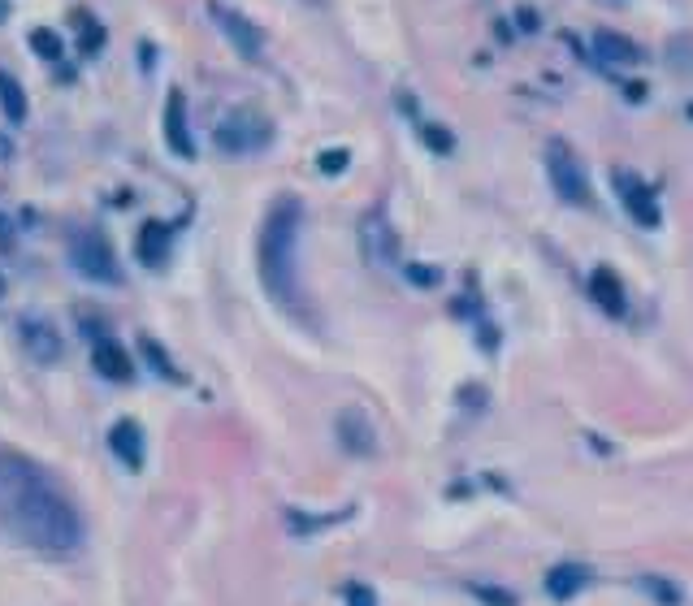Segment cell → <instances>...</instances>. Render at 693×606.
Returning a JSON list of instances; mask_svg holds the SVG:
<instances>
[{"instance_id":"2e32d148","label":"cell","mask_w":693,"mask_h":606,"mask_svg":"<svg viewBox=\"0 0 693 606\" xmlns=\"http://www.w3.org/2000/svg\"><path fill=\"white\" fill-rule=\"evenodd\" d=\"M590 295H594V303H598V308H603L607 316H624V312H629V299H624V282H620L611 269H594Z\"/></svg>"},{"instance_id":"9a60e30c","label":"cell","mask_w":693,"mask_h":606,"mask_svg":"<svg viewBox=\"0 0 693 606\" xmlns=\"http://www.w3.org/2000/svg\"><path fill=\"white\" fill-rule=\"evenodd\" d=\"M338 442H343L351 455H373L377 438H373L369 416H364V412H343V416H338Z\"/></svg>"},{"instance_id":"6da1fadb","label":"cell","mask_w":693,"mask_h":606,"mask_svg":"<svg viewBox=\"0 0 693 606\" xmlns=\"http://www.w3.org/2000/svg\"><path fill=\"white\" fill-rule=\"evenodd\" d=\"M0 529L48 555H70L83 546V520L65 490L35 459L5 446H0Z\"/></svg>"},{"instance_id":"484cf974","label":"cell","mask_w":693,"mask_h":606,"mask_svg":"<svg viewBox=\"0 0 693 606\" xmlns=\"http://www.w3.org/2000/svg\"><path fill=\"white\" fill-rule=\"evenodd\" d=\"M408 278L416 286H438V269H425V265H408Z\"/></svg>"},{"instance_id":"3957f363","label":"cell","mask_w":693,"mask_h":606,"mask_svg":"<svg viewBox=\"0 0 693 606\" xmlns=\"http://www.w3.org/2000/svg\"><path fill=\"white\" fill-rule=\"evenodd\" d=\"M213 139H217V152L252 156V152H260V148H269V143H273V122L260 109H252V104H239V109H230L217 122Z\"/></svg>"},{"instance_id":"ac0fdd59","label":"cell","mask_w":693,"mask_h":606,"mask_svg":"<svg viewBox=\"0 0 693 606\" xmlns=\"http://www.w3.org/2000/svg\"><path fill=\"white\" fill-rule=\"evenodd\" d=\"M0 109H5L9 122H22L26 117V91L18 87V78L0 70Z\"/></svg>"},{"instance_id":"ffe728a7","label":"cell","mask_w":693,"mask_h":606,"mask_svg":"<svg viewBox=\"0 0 693 606\" xmlns=\"http://www.w3.org/2000/svg\"><path fill=\"white\" fill-rule=\"evenodd\" d=\"M139 347H143V355H148V364L156 368V373H165L169 381H182V373H178V368H174V364H169V355H165L161 347H156V342H152V338H143V342H139Z\"/></svg>"},{"instance_id":"8fae6325","label":"cell","mask_w":693,"mask_h":606,"mask_svg":"<svg viewBox=\"0 0 693 606\" xmlns=\"http://www.w3.org/2000/svg\"><path fill=\"white\" fill-rule=\"evenodd\" d=\"M91 368L104 377V381H130L135 377V364H130V355L122 342H113L109 334L91 342Z\"/></svg>"},{"instance_id":"5b68a950","label":"cell","mask_w":693,"mask_h":606,"mask_svg":"<svg viewBox=\"0 0 693 606\" xmlns=\"http://www.w3.org/2000/svg\"><path fill=\"white\" fill-rule=\"evenodd\" d=\"M70 260H74V269L83 273L87 282H104V286H113V282H122V269H117V256H113V247L104 234L96 230H83L78 239L70 243Z\"/></svg>"},{"instance_id":"cb8c5ba5","label":"cell","mask_w":693,"mask_h":606,"mask_svg":"<svg viewBox=\"0 0 693 606\" xmlns=\"http://www.w3.org/2000/svg\"><path fill=\"white\" fill-rule=\"evenodd\" d=\"M347 161H351L347 152H321V161H317V165H321V174H330V178H334V174H343V169H347Z\"/></svg>"},{"instance_id":"7a4b0ae2","label":"cell","mask_w":693,"mask_h":606,"mask_svg":"<svg viewBox=\"0 0 693 606\" xmlns=\"http://www.w3.org/2000/svg\"><path fill=\"white\" fill-rule=\"evenodd\" d=\"M299 234H304V204L278 200L260 226V282L269 299L291 316L308 312L304 291H299Z\"/></svg>"},{"instance_id":"4fadbf2b","label":"cell","mask_w":693,"mask_h":606,"mask_svg":"<svg viewBox=\"0 0 693 606\" xmlns=\"http://www.w3.org/2000/svg\"><path fill=\"white\" fill-rule=\"evenodd\" d=\"M594 57L603 65H637L642 61V48L620 31H594Z\"/></svg>"},{"instance_id":"4316f807","label":"cell","mask_w":693,"mask_h":606,"mask_svg":"<svg viewBox=\"0 0 693 606\" xmlns=\"http://www.w3.org/2000/svg\"><path fill=\"white\" fill-rule=\"evenodd\" d=\"M9 18V5H5V0H0V22H5Z\"/></svg>"},{"instance_id":"30bf717a","label":"cell","mask_w":693,"mask_h":606,"mask_svg":"<svg viewBox=\"0 0 693 606\" xmlns=\"http://www.w3.org/2000/svg\"><path fill=\"white\" fill-rule=\"evenodd\" d=\"M165 143L169 152L182 156V161H191L195 156V143H191V130H187V96L174 87L165 100Z\"/></svg>"},{"instance_id":"7c38bea8","label":"cell","mask_w":693,"mask_h":606,"mask_svg":"<svg viewBox=\"0 0 693 606\" xmlns=\"http://www.w3.org/2000/svg\"><path fill=\"white\" fill-rule=\"evenodd\" d=\"M590 581H594V572L585 568V563H559V568L546 572V594H551L555 602H568V598H577Z\"/></svg>"},{"instance_id":"83f0119b","label":"cell","mask_w":693,"mask_h":606,"mask_svg":"<svg viewBox=\"0 0 693 606\" xmlns=\"http://www.w3.org/2000/svg\"><path fill=\"white\" fill-rule=\"evenodd\" d=\"M598 5H624V0H598Z\"/></svg>"},{"instance_id":"ba28073f","label":"cell","mask_w":693,"mask_h":606,"mask_svg":"<svg viewBox=\"0 0 693 606\" xmlns=\"http://www.w3.org/2000/svg\"><path fill=\"white\" fill-rule=\"evenodd\" d=\"M616 191H620V200L624 208H629V217L637 221V226H646V230H655L663 213H659V200H655V191L646 187L637 174H629V169H616Z\"/></svg>"},{"instance_id":"f546056e","label":"cell","mask_w":693,"mask_h":606,"mask_svg":"<svg viewBox=\"0 0 693 606\" xmlns=\"http://www.w3.org/2000/svg\"><path fill=\"white\" fill-rule=\"evenodd\" d=\"M312 5H317V0H312Z\"/></svg>"},{"instance_id":"44dd1931","label":"cell","mask_w":693,"mask_h":606,"mask_svg":"<svg viewBox=\"0 0 693 606\" xmlns=\"http://www.w3.org/2000/svg\"><path fill=\"white\" fill-rule=\"evenodd\" d=\"M31 48H35L44 61H61V35L44 31V26H39V31H31Z\"/></svg>"},{"instance_id":"603a6c76","label":"cell","mask_w":693,"mask_h":606,"mask_svg":"<svg viewBox=\"0 0 693 606\" xmlns=\"http://www.w3.org/2000/svg\"><path fill=\"white\" fill-rule=\"evenodd\" d=\"M473 594L486 606H516V598L507 594V589H494V585H473Z\"/></svg>"},{"instance_id":"e0dca14e","label":"cell","mask_w":693,"mask_h":606,"mask_svg":"<svg viewBox=\"0 0 693 606\" xmlns=\"http://www.w3.org/2000/svg\"><path fill=\"white\" fill-rule=\"evenodd\" d=\"M139 260L148 269H161L165 265V256H169V226H161V221H148V226L139 230Z\"/></svg>"},{"instance_id":"52a82bcc","label":"cell","mask_w":693,"mask_h":606,"mask_svg":"<svg viewBox=\"0 0 693 606\" xmlns=\"http://www.w3.org/2000/svg\"><path fill=\"white\" fill-rule=\"evenodd\" d=\"M208 13H213V22L221 26V35L230 39V48L239 52L243 61H260V57H265V31H260L252 18H243L239 9L221 5V0H213V5H208Z\"/></svg>"},{"instance_id":"277c9868","label":"cell","mask_w":693,"mask_h":606,"mask_svg":"<svg viewBox=\"0 0 693 606\" xmlns=\"http://www.w3.org/2000/svg\"><path fill=\"white\" fill-rule=\"evenodd\" d=\"M546 174H551V187H555L559 200H568L577 208L590 204V178H585V165L577 161V152H572L564 139L546 143Z\"/></svg>"},{"instance_id":"f1b7e54d","label":"cell","mask_w":693,"mask_h":606,"mask_svg":"<svg viewBox=\"0 0 693 606\" xmlns=\"http://www.w3.org/2000/svg\"><path fill=\"white\" fill-rule=\"evenodd\" d=\"M0 295H5V282H0Z\"/></svg>"},{"instance_id":"d6986e66","label":"cell","mask_w":693,"mask_h":606,"mask_svg":"<svg viewBox=\"0 0 693 606\" xmlns=\"http://www.w3.org/2000/svg\"><path fill=\"white\" fill-rule=\"evenodd\" d=\"M642 589L650 598H655L659 606H681L685 598H681V589H676L672 581H659V576H642Z\"/></svg>"},{"instance_id":"9c48e42d","label":"cell","mask_w":693,"mask_h":606,"mask_svg":"<svg viewBox=\"0 0 693 606\" xmlns=\"http://www.w3.org/2000/svg\"><path fill=\"white\" fill-rule=\"evenodd\" d=\"M18 338H22V347H26L31 360H39V364H57L61 360V334H57V325L44 321V316H22Z\"/></svg>"},{"instance_id":"7402d4cb","label":"cell","mask_w":693,"mask_h":606,"mask_svg":"<svg viewBox=\"0 0 693 606\" xmlns=\"http://www.w3.org/2000/svg\"><path fill=\"white\" fill-rule=\"evenodd\" d=\"M421 135H425V143H429L434 152H451V148H455L451 130H442V126H421Z\"/></svg>"},{"instance_id":"d4e9b609","label":"cell","mask_w":693,"mask_h":606,"mask_svg":"<svg viewBox=\"0 0 693 606\" xmlns=\"http://www.w3.org/2000/svg\"><path fill=\"white\" fill-rule=\"evenodd\" d=\"M347 606H377L373 589H364V585H347Z\"/></svg>"},{"instance_id":"5bb4252c","label":"cell","mask_w":693,"mask_h":606,"mask_svg":"<svg viewBox=\"0 0 693 606\" xmlns=\"http://www.w3.org/2000/svg\"><path fill=\"white\" fill-rule=\"evenodd\" d=\"M109 446L130 472L143 468V429L135 425V420H117V425L109 429Z\"/></svg>"},{"instance_id":"8992f818","label":"cell","mask_w":693,"mask_h":606,"mask_svg":"<svg viewBox=\"0 0 693 606\" xmlns=\"http://www.w3.org/2000/svg\"><path fill=\"white\" fill-rule=\"evenodd\" d=\"M360 252L373 269H395L399 265V239H395V226L386 221L382 208H369L360 217Z\"/></svg>"}]
</instances>
